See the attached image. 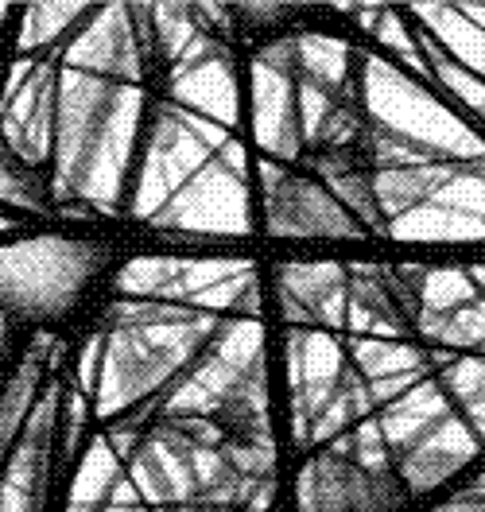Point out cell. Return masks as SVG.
Here are the masks:
<instances>
[{"label":"cell","instance_id":"ac0fdd59","mask_svg":"<svg viewBox=\"0 0 485 512\" xmlns=\"http://www.w3.org/2000/svg\"><path fill=\"white\" fill-rule=\"evenodd\" d=\"M478 431L466 423V416H447L423 435L416 447L400 458V478L412 493H427L435 485L458 474L478 454Z\"/></svg>","mask_w":485,"mask_h":512},{"label":"cell","instance_id":"f6af8a7d","mask_svg":"<svg viewBox=\"0 0 485 512\" xmlns=\"http://www.w3.org/2000/svg\"><path fill=\"white\" fill-rule=\"evenodd\" d=\"M140 512H144V509H140Z\"/></svg>","mask_w":485,"mask_h":512},{"label":"cell","instance_id":"d4e9b609","mask_svg":"<svg viewBox=\"0 0 485 512\" xmlns=\"http://www.w3.org/2000/svg\"><path fill=\"white\" fill-rule=\"evenodd\" d=\"M43 350L47 342H35L28 357L20 361L16 377L8 381L4 396H0V458L8 454V447L20 439V431L28 427V416L39 404V377H43Z\"/></svg>","mask_w":485,"mask_h":512},{"label":"cell","instance_id":"7a4b0ae2","mask_svg":"<svg viewBox=\"0 0 485 512\" xmlns=\"http://www.w3.org/2000/svg\"><path fill=\"white\" fill-rule=\"evenodd\" d=\"M361 97L365 113L377 132L400 136L431 152L443 163H478L485 160V140L466 125L458 113H451L439 97H431L412 74L400 66L385 63L377 55H365L361 74Z\"/></svg>","mask_w":485,"mask_h":512},{"label":"cell","instance_id":"e575fe53","mask_svg":"<svg viewBox=\"0 0 485 512\" xmlns=\"http://www.w3.org/2000/svg\"><path fill=\"white\" fill-rule=\"evenodd\" d=\"M420 303L431 315H454L470 303H478V284L470 280V272H439V268H423ZM420 311V315H423Z\"/></svg>","mask_w":485,"mask_h":512},{"label":"cell","instance_id":"8992f818","mask_svg":"<svg viewBox=\"0 0 485 512\" xmlns=\"http://www.w3.org/2000/svg\"><path fill=\"white\" fill-rule=\"evenodd\" d=\"M117 90L121 82L97 78L86 70L66 66L59 74V117H55V198L59 202L74 198L78 171L94 148L97 132L113 113Z\"/></svg>","mask_w":485,"mask_h":512},{"label":"cell","instance_id":"ee69618b","mask_svg":"<svg viewBox=\"0 0 485 512\" xmlns=\"http://www.w3.org/2000/svg\"><path fill=\"white\" fill-rule=\"evenodd\" d=\"M4 12H8V4H0V24H4Z\"/></svg>","mask_w":485,"mask_h":512},{"label":"cell","instance_id":"f546056e","mask_svg":"<svg viewBox=\"0 0 485 512\" xmlns=\"http://www.w3.org/2000/svg\"><path fill=\"white\" fill-rule=\"evenodd\" d=\"M416 330H420L427 342L435 346H447V350H485V299L454 311V315H431L423 311L416 319Z\"/></svg>","mask_w":485,"mask_h":512},{"label":"cell","instance_id":"8d00e7d4","mask_svg":"<svg viewBox=\"0 0 485 512\" xmlns=\"http://www.w3.org/2000/svg\"><path fill=\"white\" fill-rule=\"evenodd\" d=\"M284 4H245L241 8V16L249 20V24H276V20H284Z\"/></svg>","mask_w":485,"mask_h":512},{"label":"cell","instance_id":"5b68a950","mask_svg":"<svg viewBox=\"0 0 485 512\" xmlns=\"http://www.w3.org/2000/svg\"><path fill=\"white\" fill-rule=\"evenodd\" d=\"M226 144L229 128L214 125L206 117H194L171 101H160L152 113V125H148V148H144V163H140V175L132 187L129 210L136 218L152 222Z\"/></svg>","mask_w":485,"mask_h":512},{"label":"cell","instance_id":"277c9868","mask_svg":"<svg viewBox=\"0 0 485 512\" xmlns=\"http://www.w3.org/2000/svg\"><path fill=\"white\" fill-rule=\"evenodd\" d=\"M94 241L32 237L0 245V303L20 315H63L78 303L82 288L101 268Z\"/></svg>","mask_w":485,"mask_h":512},{"label":"cell","instance_id":"8fae6325","mask_svg":"<svg viewBox=\"0 0 485 512\" xmlns=\"http://www.w3.org/2000/svg\"><path fill=\"white\" fill-rule=\"evenodd\" d=\"M167 94H171V105L222 128H233L241 117V90H237L233 59L210 32L198 35L187 47V55L171 66Z\"/></svg>","mask_w":485,"mask_h":512},{"label":"cell","instance_id":"4fadbf2b","mask_svg":"<svg viewBox=\"0 0 485 512\" xmlns=\"http://www.w3.org/2000/svg\"><path fill=\"white\" fill-rule=\"evenodd\" d=\"M55 117H59V74L51 63H35L28 82L0 101V140L8 156L28 171L43 167L55 152Z\"/></svg>","mask_w":485,"mask_h":512},{"label":"cell","instance_id":"9c48e42d","mask_svg":"<svg viewBox=\"0 0 485 512\" xmlns=\"http://www.w3.org/2000/svg\"><path fill=\"white\" fill-rule=\"evenodd\" d=\"M140 105L144 97L136 86H121L113 113L105 128L97 132L94 148L78 171L74 183V198H82L94 210H121V194L129 187V167H132V148H136V128H140Z\"/></svg>","mask_w":485,"mask_h":512},{"label":"cell","instance_id":"f35d334b","mask_svg":"<svg viewBox=\"0 0 485 512\" xmlns=\"http://www.w3.org/2000/svg\"><path fill=\"white\" fill-rule=\"evenodd\" d=\"M462 12H466L470 24H478V28L485 32V4H462Z\"/></svg>","mask_w":485,"mask_h":512},{"label":"cell","instance_id":"d6986e66","mask_svg":"<svg viewBox=\"0 0 485 512\" xmlns=\"http://www.w3.org/2000/svg\"><path fill=\"white\" fill-rule=\"evenodd\" d=\"M447 416H451V404H447L443 384L420 381L412 392H404L400 400L388 404V412L377 419V427H381V439H385L388 454L404 458L435 423H443Z\"/></svg>","mask_w":485,"mask_h":512},{"label":"cell","instance_id":"30bf717a","mask_svg":"<svg viewBox=\"0 0 485 512\" xmlns=\"http://www.w3.org/2000/svg\"><path fill=\"white\" fill-rule=\"evenodd\" d=\"M295 501L299 512H396L400 485L392 474H365L354 458L326 450L303 466Z\"/></svg>","mask_w":485,"mask_h":512},{"label":"cell","instance_id":"cb8c5ba5","mask_svg":"<svg viewBox=\"0 0 485 512\" xmlns=\"http://www.w3.org/2000/svg\"><path fill=\"white\" fill-rule=\"evenodd\" d=\"M295 47H299V78L323 86V90H330V94L342 97L350 105V94H354V86H350L354 51L342 39H330V35H299Z\"/></svg>","mask_w":485,"mask_h":512},{"label":"cell","instance_id":"4316f807","mask_svg":"<svg viewBox=\"0 0 485 512\" xmlns=\"http://www.w3.org/2000/svg\"><path fill=\"white\" fill-rule=\"evenodd\" d=\"M350 365L369 384L388 381V377H404V373H427V357L423 350L408 342H392V338H350Z\"/></svg>","mask_w":485,"mask_h":512},{"label":"cell","instance_id":"6da1fadb","mask_svg":"<svg viewBox=\"0 0 485 512\" xmlns=\"http://www.w3.org/2000/svg\"><path fill=\"white\" fill-rule=\"evenodd\" d=\"M109 338L97 377V416L113 419L125 408L148 400L163 384L183 377L202 350L222 330L210 311L156 303V299H121L109 311Z\"/></svg>","mask_w":485,"mask_h":512},{"label":"cell","instance_id":"d590c367","mask_svg":"<svg viewBox=\"0 0 485 512\" xmlns=\"http://www.w3.org/2000/svg\"><path fill=\"white\" fill-rule=\"evenodd\" d=\"M0 202L20 206V210H47L43 187L24 163H16L12 156L0 152Z\"/></svg>","mask_w":485,"mask_h":512},{"label":"cell","instance_id":"7bdbcfd3","mask_svg":"<svg viewBox=\"0 0 485 512\" xmlns=\"http://www.w3.org/2000/svg\"><path fill=\"white\" fill-rule=\"evenodd\" d=\"M0 229H16V225L8 222V218H0Z\"/></svg>","mask_w":485,"mask_h":512},{"label":"cell","instance_id":"5bb4252c","mask_svg":"<svg viewBox=\"0 0 485 512\" xmlns=\"http://www.w3.org/2000/svg\"><path fill=\"white\" fill-rule=\"evenodd\" d=\"M144 59L148 55H144V43L136 32L132 8H125V4H109V8L90 12L82 32L66 47L70 70H86V74L121 82V86H136Z\"/></svg>","mask_w":485,"mask_h":512},{"label":"cell","instance_id":"44dd1931","mask_svg":"<svg viewBox=\"0 0 485 512\" xmlns=\"http://www.w3.org/2000/svg\"><path fill=\"white\" fill-rule=\"evenodd\" d=\"M454 171H458V163H423V167L377 171L373 175V191H377V206H381L385 222H396L408 210L431 202L454 179Z\"/></svg>","mask_w":485,"mask_h":512},{"label":"cell","instance_id":"ba28073f","mask_svg":"<svg viewBox=\"0 0 485 512\" xmlns=\"http://www.w3.org/2000/svg\"><path fill=\"white\" fill-rule=\"evenodd\" d=\"M152 225L191 229V233H249L253 229L249 179L233 175L222 160H210L152 218Z\"/></svg>","mask_w":485,"mask_h":512},{"label":"cell","instance_id":"52a82bcc","mask_svg":"<svg viewBox=\"0 0 485 512\" xmlns=\"http://www.w3.org/2000/svg\"><path fill=\"white\" fill-rule=\"evenodd\" d=\"M257 171L264 183L268 233L276 237H361L365 233V225L315 179L291 175L276 160H264Z\"/></svg>","mask_w":485,"mask_h":512},{"label":"cell","instance_id":"60d3db41","mask_svg":"<svg viewBox=\"0 0 485 512\" xmlns=\"http://www.w3.org/2000/svg\"><path fill=\"white\" fill-rule=\"evenodd\" d=\"M4 342H8V322H4V315H0V350H4Z\"/></svg>","mask_w":485,"mask_h":512},{"label":"cell","instance_id":"7c38bea8","mask_svg":"<svg viewBox=\"0 0 485 512\" xmlns=\"http://www.w3.org/2000/svg\"><path fill=\"white\" fill-rule=\"evenodd\" d=\"M350 373V361L342 342L323 330H291L288 334V381H291V412H295V439L311 443V423L319 419L330 396L342 388Z\"/></svg>","mask_w":485,"mask_h":512},{"label":"cell","instance_id":"484cf974","mask_svg":"<svg viewBox=\"0 0 485 512\" xmlns=\"http://www.w3.org/2000/svg\"><path fill=\"white\" fill-rule=\"evenodd\" d=\"M319 175L326 179V187L330 194L354 214L357 222L365 225V229H388L385 214H381V206H377V191H373V175H361L354 171V163H346L338 152H326L319 156Z\"/></svg>","mask_w":485,"mask_h":512},{"label":"cell","instance_id":"74e56055","mask_svg":"<svg viewBox=\"0 0 485 512\" xmlns=\"http://www.w3.org/2000/svg\"><path fill=\"white\" fill-rule=\"evenodd\" d=\"M431 512H485V497H478V493H458V497H451L447 505H439V509Z\"/></svg>","mask_w":485,"mask_h":512},{"label":"cell","instance_id":"ffe728a7","mask_svg":"<svg viewBox=\"0 0 485 512\" xmlns=\"http://www.w3.org/2000/svg\"><path fill=\"white\" fill-rule=\"evenodd\" d=\"M416 12V24L431 35L443 55L454 59L462 70H470L474 78L485 82V32L478 24L466 20L462 8H451V4H412Z\"/></svg>","mask_w":485,"mask_h":512},{"label":"cell","instance_id":"3957f363","mask_svg":"<svg viewBox=\"0 0 485 512\" xmlns=\"http://www.w3.org/2000/svg\"><path fill=\"white\" fill-rule=\"evenodd\" d=\"M125 299H156L194 311H233L241 319L260 315V280L249 260H187V256H140L117 276Z\"/></svg>","mask_w":485,"mask_h":512},{"label":"cell","instance_id":"d6a6232c","mask_svg":"<svg viewBox=\"0 0 485 512\" xmlns=\"http://www.w3.org/2000/svg\"><path fill=\"white\" fill-rule=\"evenodd\" d=\"M152 28H156V43H160L163 59L171 66L187 55V47L198 35H206L202 12L194 4H156L152 8Z\"/></svg>","mask_w":485,"mask_h":512},{"label":"cell","instance_id":"83f0119b","mask_svg":"<svg viewBox=\"0 0 485 512\" xmlns=\"http://www.w3.org/2000/svg\"><path fill=\"white\" fill-rule=\"evenodd\" d=\"M443 365V384L454 400L462 404L466 423L485 439V357H454V353H435Z\"/></svg>","mask_w":485,"mask_h":512},{"label":"cell","instance_id":"7402d4cb","mask_svg":"<svg viewBox=\"0 0 485 512\" xmlns=\"http://www.w3.org/2000/svg\"><path fill=\"white\" fill-rule=\"evenodd\" d=\"M388 233L396 241H485V222L458 206L431 198L416 210H408L404 218L388 222Z\"/></svg>","mask_w":485,"mask_h":512},{"label":"cell","instance_id":"836d02e7","mask_svg":"<svg viewBox=\"0 0 485 512\" xmlns=\"http://www.w3.org/2000/svg\"><path fill=\"white\" fill-rule=\"evenodd\" d=\"M420 47H423V55H427V63H431V78L443 82V90L458 97V101H462V105L485 125V82L482 78H474L470 70H462L454 59H447L443 47L423 32V28H420Z\"/></svg>","mask_w":485,"mask_h":512},{"label":"cell","instance_id":"2e32d148","mask_svg":"<svg viewBox=\"0 0 485 512\" xmlns=\"http://www.w3.org/2000/svg\"><path fill=\"white\" fill-rule=\"evenodd\" d=\"M276 291L288 322H323L334 330L350 322V268L342 264H284L276 272Z\"/></svg>","mask_w":485,"mask_h":512},{"label":"cell","instance_id":"b9f144b4","mask_svg":"<svg viewBox=\"0 0 485 512\" xmlns=\"http://www.w3.org/2000/svg\"><path fill=\"white\" fill-rule=\"evenodd\" d=\"M101 512H140V509H129V505H105Z\"/></svg>","mask_w":485,"mask_h":512},{"label":"cell","instance_id":"f1b7e54d","mask_svg":"<svg viewBox=\"0 0 485 512\" xmlns=\"http://www.w3.org/2000/svg\"><path fill=\"white\" fill-rule=\"evenodd\" d=\"M90 16L86 4H32L20 24V51L32 59V51H47L63 39L70 28H82Z\"/></svg>","mask_w":485,"mask_h":512},{"label":"cell","instance_id":"9a60e30c","mask_svg":"<svg viewBox=\"0 0 485 512\" xmlns=\"http://www.w3.org/2000/svg\"><path fill=\"white\" fill-rule=\"evenodd\" d=\"M55 419H59V388L51 384L35 412L28 416V427L20 431L16 447L8 454L4 481H0V512H43L47 497V474H51V443H55Z\"/></svg>","mask_w":485,"mask_h":512},{"label":"cell","instance_id":"4dcf8cb0","mask_svg":"<svg viewBox=\"0 0 485 512\" xmlns=\"http://www.w3.org/2000/svg\"><path fill=\"white\" fill-rule=\"evenodd\" d=\"M369 408H373V392H369V381L357 373L354 365H350V373H346V381L342 388L330 396V404H326L319 419L311 423V443H323V439H334L338 431H346L354 419L369 416Z\"/></svg>","mask_w":485,"mask_h":512},{"label":"cell","instance_id":"1f68e13d","mask_svg":"<svg viewBox=\"0 0 485 512\" xmlns=\"http://www.w3.org/2000/svg\"><path fill=\"white\" fill-rule=\"evenodd\" d=\"M357 20L365 24V32H373L377 43L392 47L416 74L431 78V63H427V55H423V47H420V28L412 32L408 20H404L396 8H357Z\"/></svg>","mask_w":485,"mask_h":512},{"label":"cell","instance_id":"e0dca14e","mask_svg":"<svg viewBox=\"0 0 485 512\" xmlns=\"http://www.w3.org/2000/svg\"><path fill=\"white\" fill-rule=\"evenodd\" d=\"M253 132L272 160H295L303 152L299 82L264 63H253Z\"/></svg>","mask_w":485,"mask_h":512},{"label":"cell","instance_id":"ab89813d","mask_svg":"<svg viewBox=\"0 0 485 512\" xmlns=\"http://www.w3.org/2000/svg\"><path fill=\"white\" fill-rule=\"evenodd\" d=\"M152 512H229V509H210V505H175V509H152Z\"/></svg>","mask_w":485,"mask_h":512},{"label":"cell","instance_id":"603a6c76","mask_svg":"<svg viewBox=\"0 0 485 512\" xmlns=\"http://www.w3.org/2000/svg\"><path fill=\"white\" fill-rule=\"evenodd\" d=\"M121 454L113 450L109 439L97 435L94 443L86 447L78 470H74V481H70V501L66 509L78 512H101L109 501H113V489L121 485Z\"/></svg>","mask_w":485,"mask_h":512}]
</instances>
